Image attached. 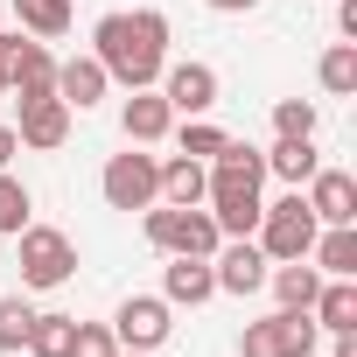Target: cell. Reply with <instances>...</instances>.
Instances as JSON below:
<instances>
[{
	"label": "cell",
	"instance_id": "obj_1",
	"mask_svg": "<svg viewBox=\"0 0 357 357\" xmlns=\"http://www.w3.org/2000/svg\"><path fill=\"white\" fill-rule=\"evenodd\" d=\"M91 56L105 63L112 84L147 91L161 77V63H168V15L161 8H119V15H105L91 29Z\"/></svg>",
	"mask_w": 357,
	"mask_h": 357
},
{
	"label": "cell",
	"instance_id": "obj_2",
	"mask_svg": "<svg viewBox=\"0 0 357 357\" xmlns=\"http://www.w3.org/2000/svg\"><path fill=\"white\" fill-rule=\"evenodd\" d=\"M140 231H147L154 252H183V259H211V252L225 245V231H218V218H211L204 204H190V211L147 204V211H140Z\"/></svg>",
	"mask_w": 357,
	"mask_h": 357
},
{
	"label": "cell",
	"instance_id": "obj_3",
	"mask_svg": "<svg viewBox=\"0 0 357 357\" xmlns=\"http://www.w3.org/2000/svg\"><path fill=\"white\" fill-rule=\"evenodd\" d=\"M315 343H322V322L308 308H273V315L245 322L238 357H315Z\"/></svg>",
	"mask_w": 357,
	"mask_h": 357
},
{
	"label": "cell",
	"instance_id": "obj_4",
	"mask_svg": "<svg viewBox=\"0 0 357 357\" xmlns=\"http://www.w3.org/2000/svg\"><path fill=\"white\" fill-rule=\"evenodd\" d=\"M15 238H22V287L50 294V287H63V280L77 273V245H70V231H56V225H22Z\"/></svg>",
	"mask_w": 357,
	"mask_h": 357
},
{
	"label": "cell",
	"instance_id": "obj_5",
	"mask_svg": "<svg viewBox=\"0 0 357 357\" xmlns=\"http://www.w3.org/2000/svg\"><path fill=\"white\" fill-rule=\"evenodd\" d=\"M98 190H105V204L112 211H147V204H161V161L147 154V147H133L126 140V154H112L105 161V175H98Z\"/></svg>",
	"mask_w": 357,
	"mask_h": 357
},
{
	"label": "cell",
	"instance_id": "obj_6",
	"mask_svg": "<svg viewBox=\"0 0 357 357\" xmlns=\"http://www.w3.org/2000/svg\"><path fill=\"white\" fill-rule=\"evenodd\" d=\"M315 231H322V225H315V211L301 204V190H287L280 204H266V211H259V231H252V238H259V252H266V259H308Z\"/></svg>",
	"mask_w": 357,
	"mask_h": 357
},
{
	"label": "cell",
	"instance_id": "obj_7",
	"mask_svg": "<svg viewBox=\"0 0 357 357\" xmlns=\"http://www.w3.org/2000/svg\"><path fill=\"white\" fill-rule=\"evenodd\" d=\"M154 91L168 98V112L175 119H211V105H218V70L211 63H197V56H183V63H161V77H154Z\"/></svg>",
	"mask_w": 357,
	"mask_h": 357
},
{
	"label": "cell",
	"instance_id": "obj_8",
	"mask_svg": "<svg viewBox=\"0 0 357 357\" xmlns=\"http://www.w3.org/2000/svg\"><path fill=\"white\" fill-rule=\"evenodd\" d=\"M112 336H119V350H161L175 336V308L161 294H126L112 308Z\"/></svg>",
	"mask_w": 357,
	"mask_h": 357
},
{
	"label": "cell",
	"instance_id": "obj_9",
	"mask_svg": "<svg viewBox=\"0 0 357 357\" xmlns=\"http://www.w3.org/2000/svg\"><path fill=\"white\" fill-rule=\"evenodd\" d=\"M0 63H8V98H36V91H50L56 84V56H50V43H36V36H0Z\"/></svg>",
	"mask_w": 357,
	"mask_h": 357
},
{
	"label": "cell",
	"instance_id": "obj_10",
	"mask_svg": "<svg viewBox=\"0 0 357 357\" xmlns=\"http://www.w3.org/2000/svg\"><path fill=\"white\" fill-rule=\"evenodd\" d=\"M15 140H22L29 154H56V147L70 140V105H63L56 91H36V98H22V119H15Z\"/></svg>",
	"mask_w": 357,
	"mask_h": 357
},
{
	"label": "cell",
	"instance_id": "obj_11",
	"mask_svg": "<svg viewBox=\"0 0 357 357\" xmlns=\"http://www.w3.org/2000/svg\"><path fill=\"white\" fill-rule=\"evenodd\" d=\"M266 266H273V259L259 252V238H225V245L211 252V273H218V294H238V301L266 287Z\"/></svg>",
	"mask_w": 357,
	"mask_h": 357
},
{
	"label": "cell",
	"instance_id": "obj_12",
	"mask_svg": "<svg viewBox=\"0 0 357 357\" xmlns=\"http://www.w3.org/2000/svg\"><path fill=\"white\" fill-rule=\"evenodd\" d=\"M301 204L315 211V225H357V175L350 168H315L301 183Z\"/></svg>",
	"mask_w": 357,
	"mask_h": 357
},
{
	"label": "cell",
	"instance_id": "obj_13",
	"mask_svg": "<svg viewBox=\"0 0 357 357\" xmlns=\"http://www.w3.org/2000/svg\"><path fill=\"white\" fill-rule=\"evenodd\" d=\"M168 126H175V112H168V98H161L154 84H147V91H126V105H119V133H126L133 147H161Z\"/></svg>",
	"mask_w": 357,
	"mask_h": 357
},
{
	"label": "cell",
	"instance_id": "obj_14",
	"mask_svg": "<svg viewBox=\"0 0 357 357\" xmlns=\"http://www.w3.org/2000/svg\"><path fill=\"white\" fill-rule=\"evenodd\" d=\"M211 294H218L211 259H183V252H168V266H161V301H168V308H204Z\"/></svg>",
	"mask_w": 357,
	"mask_h": 357
},
{
	"label": "cell",
	"instance_id": "obj_15",
	"mask_svg": "<svg viewBox=\"0 0 357 357\" xmlns=\"http://www.w3.org/2000/svg\"><path fill=\"white\" fill-rule=\"evenodd\" d=\"M50 91H56V98H63L70 112H91V105H98V98L112 91V77H105V63H98V56H63V63H56V84H50Z\"/></svg>",
	"mask_w": 357,
	"mask_h": 357
},
{
	"label": "cell",
	"instance_id": "obj_16",
	"mask_svg": "<svg viewBox=\"0 0 357 357\" xmlns=\"http://www.w3.org/2000/svg\"><path fill=\"white\" fill-rule=\"evenodd\" d=\"M266 287H273L280 308H308L315 287H322V273H315V259H273L266 266Z\"/></svg>",
	"mask_w": 357,
	"mask_h": 357
},
{
	"label": "cell",
	"instance_id": "obj_17",
	"mask_svg": "<svg viewBox=\"0 0 357 357\" xmlns=\"http://www.w3.org/2000/svg\"><path fill=\"white\" fill-rule=\"evenodd\" d=\"M204 190H211V168H204V161H190V154L161 161V204L190 211V204H204Z\"/></svg>",
	"mask_w": 357,
	"mask_h": 357
},
{
	"label": "cell",
	"instance_id": "obj_18",
	"mask_svg": "<svg viewBox=\"0 0 357 357\" xmlns=\"http://www.w3.org/2000/svg\"><path fill=\"white\" fill-rule=\"evenodd\" d=\"M266 154V175H280L287 190H301L308 175L322 168V154H315V140H273V147H259Z\"/></svg>",
	"mask_w": 357,
	"mask_h": 357
},
{
	"label": "cell",
	"instance_id": "obj_19",
	"mask_svg": "<svg viewBox=\"0 0 357 357\" xmlns=\"http://www.w3.org/2000/svg\"><path fill=\"white\" fill-rule=\"evenodd\" d=\"M308 315L336 336V329H357V280H322L315 287V301H308Z\"/></svg>",
	"mask_w": 357,
	"mask_h": 357
},
{
	"label": "cell",
	"instance_id": "obj_20",
	"mask_svg": "<svg viewBox=\"0 0 357 357\" xmlns=\"http://www.w3.org/2000/svg\"><path fill=\"white\" fill-rule=\"evenodd\" d=\"M15 22H22V36L56 43V36H70V0H15Z\"/></svg>",
	"mask_w": 357,
	"mask_h": 357
},
{
	"label": "cell",
	"instance_id": "obj_21",
	"mask_svg": "<svg viewBox=\"0 0 357 357\" xmlns=\"http://www.w3.org/2000/svg\"><path fill=\"white\" fill-rule=\"evenodd\" d=\"M315 84L329 98H357V43H329L322 63H315Z\"/></svg>",
	"mask_w": 357,
	"mask_h": 357
},
{
	"label": "cell",
	"instance_id": "obj_22",
	"mask_svg": "<svg viewBox=\"0 0 357 357\" xmlns=\"http://www.w3.org/2000/svg\"><path fill=\"white\" fill-rule=\"evenodd\" d=\"M70 336H77V315H43L36 308V329H29V357H70Z\"/></svg>",
	"mask_w": 357,
	"mask_h": 357
},
{
	"label": "cell",
	"instance_id": "obj_23",
	"mask_svg": "<svg viewBox=\"0 0 357 357\" xmlns=\"http://www.w3.org/2000/svg\"><path fill=\"white\" fill-rule=\"evenodd\" d=\"M29 329H36V301L29 294H0V350H29Z\"/></svg>",
	"mask_w": 357,
	"mask_h": 357
},
{
	"label": "cell",
	"instance_id": "obj_24",
	"mask_svg": "<svg viewBox=\"0 0 357 357\" xmlns=\"http://www.w3.org/2000/svg\"><path fill=\"white\" fill-rule=\"evenodd\" d=\"M29 211H36V197H29V183L15 168H0V238H15L22 225H29Z\"/></svg>",
	"mask_w": 357,
	"mask_h": 357
},
{
	"label": "cell",
	"instance_id": "obj_25",
	"mask_svg": "<svg viewBox=\"0 0 357 357\" xmlns=\"http://www.w3.org/2000/svg\"><path fill=\"white\" fill-rule=\"evenodd\" d=\"M168 133H175V147H183L190 161H211V154L231 140V133H225V126H211V119H183V126H168Z\"/></svg>",
	"mask_w": 357,
	"mask_h": 357
},
{
	"label": "cell",
	"instance_id": "obj_26",
	"mask_svg": "<svg viewBox=\"0 0 357 357\" xmlns=\"http://www.w3.org/2000/svg\"><path fill=\"white\" fill-rule=\"evenodd\" d=\"M315 126H322V112H315L308 98H280V105H273V133H280V140H315Z\"/></svg>",
	"mask_w": 357,
	"mask_h": 357
},
{
	"label": "cell",
	"instance_id": "obj_27",
	"mask_svg": "<svg viewBox=\"0 0 357 357\" xmlns=\"http://www.w3.org/2000/svg\"><path fill=\"white\" fill-rule=\"evenodd\" d=\"M70 357H119V336H112V322H77V336H70Z\"/></svg>",
	"mask_w": 357,
	"mask_h": 357
},
{
	"label": "cell",
	"instance_id": "obj_28",
	"mask_svg": "<svg viewBox=\"0 0 357 357\" xmlns=\"http://www.w3.org/2000/svg\"><path fill=\"white\" fill-rule=\"evenodd\" d=\"M336 36L357 43V0H336Z\"/></svg>",
	"mask_w": 357,
	"mask_h": 357
},
{
	"label": "cell",
	"instance_id": "obj_29",
	"mask_svg": "<svg viewBox=\"0 0 357 357\" xmlns=\"http://www.w3.org/2000/svg\"><path fill=\"white\" fill-rule=\"evenodd\" d=\"M15 154H22V140H15V126L0 119V168H15Z\"/></svg>",
	"mask_w": 357,
	"mask_h": 357
},
{
	"label": "cell",
	"instance_id": "obj_30",
	"mask_svg": "<svg viewBox=\"0 0 357 357\" xmlns=\"http://www.w3.org/2000/svg\"><path fill=\"white\" fill-rule=\"evenodd\" d=\"M204 8H211V15H252L259 0H204Z\"/></svg>",
	"mask_w": 357,
	"mask_h": 357
},
{
	"label": "cell",
	"instance_id": "obj_31",
	"mask_svg": "<svg viewBox=\"0 0 357 357\" xmlns=\"http://www.w3.org/2000/svg\"><path fill=\"white\" fill-rule=\"evenodd\" d=\"M0 98H8V63H0Z\"/></svg>",
	"mask_w": 357,
	"mask_h": 357
},
{
	"label": "cell",
	"instance_id": "obj_32",
	"mask_svg": "<svg viewBox=\"0 0 357 357\" xmlns=\"http://www.w3.org/2000/svg\"><path fill=\"white\" fill-rule=\"evenodd\" d=\"M119 357H154V350H119Z\"/></svg>",
	"mask_w": 357,
	"mask_h": 357
}]
</instances>
